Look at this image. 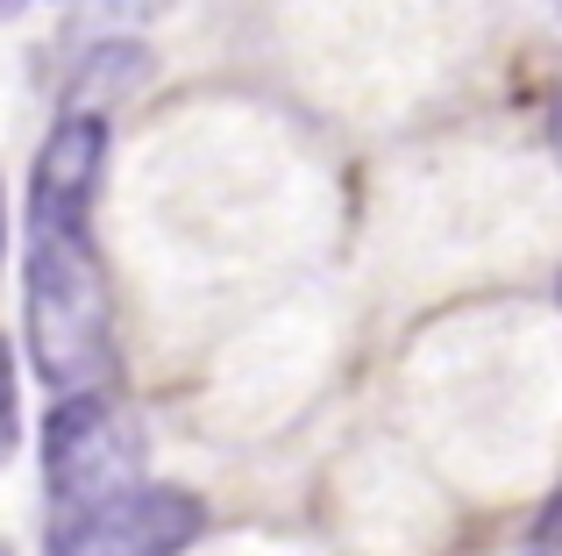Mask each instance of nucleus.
I'll return each instance as SVG.
<instances>
[{"mask_svg":"<svg viewBox=\"0 0 562 556\" xmlns=\"http://www.w3.org/2000/svg\"><path fill=\"white\" fill-rule=\"evenodd\" d=\"M0 265H8V193H0Z\"/></svg>","mask_w":562,"mask_h":556,"instance_id":"1a4fd4ad","label":"nucleus"},{"mask_svg":"<svg viewBox=\"0 0 562 556\" xmlns=\"http://www.w3.org/2000/svg\"><path fill=\"white\" fill-rule=\"evenodd\" d=\"M29 8V0H0V22H8V14H22Z\"/></svg>","mask_w":562,"mask_h":556,"instance_id":"9d476101","label":"nucleus"},{"mask_svg":"<svg viewBox=\"0 0 562 556\" xmlns=\"http://www.w3.org/2000/svg\"><path fill=\"white\" fill-rule=\"evenodd\" d=\"M0 556H14V549H8V543H0Z\"/></svg>","mask_w":562,"mask_h":556,"instance_id":"9b49d317","label":"nucleus"},{"mask_svg":"<svg viewBox=\"0 0 562 556\" xmlns=\"http://www.w3.org/2000/svg\"><path fill=\"white\" fill-rule=\"evenodd\" d=\"M555 14H562V0H555Z\"/></svg>","mask_w":562,"mask_h":556,"instance_id":"ddd939ff","label":"nucleus"},{"mask_svg":"<svg viewBox=\"0 0 562 556\" xmlns=\"http://www.w3.org/2000/svg\"><path fill=\"white\" fill-rule=\"evenodd\" d=\"M14 435H22V400H14V349L0 343V471L14 457Z\"/></svg>","mask_w":562,"mask_h":556,"instance_id":"423d86ee","label":"nucleus"},{"mask_svg":"<svg viewBox=\"0 0 562 556\" xmlns=\"http://www.w3.org/2000/svg\"><path fill=\"white\" fill-rule=\"evenodd\" d=\"M535 549H549V556H562V486H555V500L541 507V521H535Z\"/></svg>","mask_w":562,"mask_h":556,"instance_id":"0eeeda50","label":"nucleus"},{"mask_svg":"<svg viewBox=\"0 0 562 556\" xmlns=\"http://www.w3.org/2000/svg\"><path fill=\"white\" fill-rule=\"evenodd\" d=\"M200 529H206L200 492L136 486V492H122L114 507H100L93 521L50 535V556H179Z\"/></svg>","mask_w":562,"mask_h":556,"instance_id":"7ed1b4c3","label":"nucleus"},{"mask_svg":"<svg viewBox=\"0 0 562 556\" xmlns=\"http://www.w3.org/2000/svg\"><path fill=\"white\" fill-rule=\"evenodd\" d=\"M549 151H555V165H562V100L549 108Z\"/></svg>","mask_w":562,"mask_h":556,"instance_id":"6e6552de","label":"nucleus"},{"mask_svg":"<svg viewBox=\"0 0 562 556\" xmlns=\"http://www.w3.org/2000/svg\"><path fill=\"white\" fill-rule=\"evenodd\" d=\"M100 171H108V114H57V129L29 165V229L86 236Z\"/></svg>","mask_w":562,"mask_h":556,"instance_id":"20e7f679","label":"nucleus"},{"mask_svg":"<svg viewBox=\"0 0 562 556\" xmlns=\"http://www.w3.org/2000/svg\"><path fill=\"white\" fill-rule=\"evenodd\" d=\"M22 335L36 357L43 386L93 392L114 386L122 349H114V292L93 257V236H65V229H29L22 257Z\"/></svg>","mask_w":562,"mask_h":556,"instance_id":"f257e3e1","label":"nucleus"},{"mask_svg":"<svg viewBox=\"0 0 562 556\" xmlns=\"http://www.w3.org/2000/svg\"><path fill=\"white\" fill-rule=\"evenodd\" d=\"M143 79H150V51L128 43V36H108V43H93V51L71 65L65 114H108V108H122V93H136Z\"/></svg>","mask_w":562,"mask_h":556,"instance_id":"39448f33","label":"nucleus"},{"mask_svg":"<svg viewBox=\"0 0 562 556\" xmlns=\"http://www.w3.org/2000/svg\"><path fill=\"white\" fill-rule=\"evenodd\" d=\"M527 556H549V549H527Z\"/></svg>","mask_w":562,"mask_h":556,"instance_id":"f8f14e48","label":"nucleus"},{"mask_svg":"<svg viewBox=\"0 0 562 556\" xmlns=\"http://www.w3.org/2000/svg\"><path fill=\"white\" fill-rule=\"evenodd\" d=\"M43 486H50V535L93 521L122 492L143 486V429L114 386L65 392L43 421Z\"/></svg>","mask_w":562,"mask_h":556,"instance_id":"f03ea898","label":"nucleus"}]
</instances>
